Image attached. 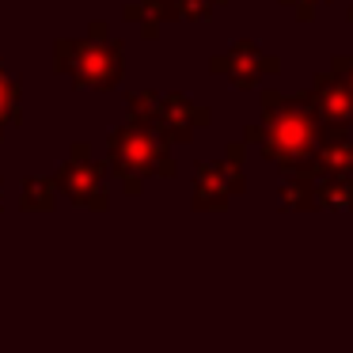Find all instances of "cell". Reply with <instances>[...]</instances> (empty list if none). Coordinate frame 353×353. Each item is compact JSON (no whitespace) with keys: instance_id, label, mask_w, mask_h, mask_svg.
<instances>
[{"instance_id":"cell-1","label":"cell","mask_w":353,"mask_h":353,"mask_svg":"<svg viewBox=\"0 0 353 353\" xmlns=\"http://www.w3.org/2000/svg\"><path fill=\"white\" fill-rule=\"evenodd\" d=\"M125 50L110 39H57L54 42V69L69 77L77 88L110 92L122 77Z\"/></svg>"},{"instance_id":"cell-2","label":"cell","mask_w":353,"mask_h":353,"mask_svg":"<svg viewBox=\"0 0 353 353\" xmlns=\"http://www.w3.org/2000/svg\"><path fill=\"white\" fill-rule=\"evenodd\" d=\"M110 163L118 175H152V171H171L163 160L160 141L141 125H125V130L110 133Z\"/></svg>"},{"instance_id":"cell-3","label":"cell","mask_w":353,"mask_h":353,"mask_svg":"<svg viewBox=\"0 0 353 353\" xmlns=\"http://www.w3.org/2000/svg\"><path fill=\"white\" fill-rule=\"evenodd\" d=\"M61 186L80 201V205H103L107 201V186H103V168L92 160V148L77 145L72 156L61 168Z\"/></svg>"},{"instance_id":"cell-4","label":"cell","mask_w":353,"mask_h":353,"mask_svg":"<svg viewBox=\"0 0 353 353\" xmlns=\"http://www.w3.org/2000/svg\"><path fill=\"white\" fill-rule=\"evenodd\" d=\"M19 114H23V110H19V84L0 69V137H4L8 125L19 122Z\"/></svg>"},{"instance_id":"cell-5","label":"cell","mask_w":353,"mask_h":353,"mask_svg":"<svg viewBox=\"0 0 353 353\" xmlns=\"http://www.w3.org/2000/svg\"><path fill=\"white\" fill-rule=\"evenodd\" d=\"M23 205H50V183L46 179H27L23 183Z\"/></svg>"},{"instance_id":"cell-6","label":"cell","mask_w":353,"mask_h":353,"mask_svg":"<svg viewBox=\"0 0 353 353\" xmlns=\"http://www.w3.org/2000/svg\"><path fill=\"white\" fill-rule=\"evenodd\" d=\"M88 31H92V39H107V23H92Z\"/></svg>"}]
</instances>
